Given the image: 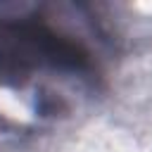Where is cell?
Returning a JSON list of instances; mask_svg holds the SVG:
<instances>
[{
	"mask_svg": "<svg viewBox=\"0 0 152 152\" xmlns=\"http://www.w3.org/2000/svg\"><path fill=\"white\" fill-rule=\"evenodd\" d=\"M52 19L45 7H0V88H31V112L43 124L66 119L74 95L97 93L102 81L93 48Z\"/></svg>",
	"mask_w": 152,
	"mask_h": 152,
	"instance_id": "obj_1",
	"label": "cell"
}]
</instances>
